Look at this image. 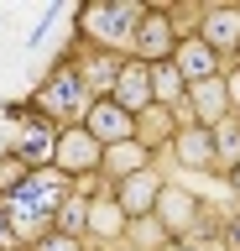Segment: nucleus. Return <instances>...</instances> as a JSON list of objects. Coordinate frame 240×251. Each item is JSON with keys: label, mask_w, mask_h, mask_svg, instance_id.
<instances>
[{"label": "nucleus", "mask_w": 240, "mask_h": 251, "mask_svg": "<svg viewBox=\"0 0 240 251\" xmlns=\"http://www.w3.org/2000/svg\"><path fill=\"white\" fill-rule=\"evenodd\" d=\"M73 194H79V183H73L68 173L37 168V173H26V183H21L16 194H5V199H0V209H5V220H11L16 241L32 251L42 235L58 230V209H63Z\"/></svg>", "instance_id": "1"}, {"label": "nucleus", "mask_w": 240, "mask_h": 251, "mask_svg": "<svg viewBox=\"0 0 240 251\" xmlns=\"http://www.w3.org/2000/svg\"><path fill=\"white\" fill-rule=\"evenodd\" d=\"M141 21H146L141 0H94V5L79 11V37H84V47H94V52L131 58Z\"/></svg>", "instance_id": "2"}, {"label": "nucleus", "mask_w": 240, "mask_h": 251, "mask_svg": "<svg viewBox=\"0 0 240 251\" xmlns=\"http://www.w3.org/2000/svg\"><path fill=\"white\" fill-rule=\"evenodd\" d=\"M89 105H94V94H89V84H84L79 58L52 63L47 74H42V84L32 89V110H37V115H47L52 126H63V131H68V126H84Z\"/></svg>", "instance_id": "3"}, {"label": "nucleus", "mask_w": 240, "mask_h": 251, "mask_svg": "<svg viewBox=\"0 0 240 251\" xmlns=\"http://www.w3.org/2000/svg\"><path fill=\"white\" fill-rule=\"evenodd\" d=\"M58 136H63V126H52L47 115H26V126H16L11 131V141H5V152L11 157H21L26 168H52V157H58Z\"/></svg>", "instance_id": "4"}, {"label": "nucleus", "mask_w": 240, "mask_h": 251, "mask_svg": "<svg viewBox=\"0 0 240 251\" xmlns=\"http://www.w3.org/2000/svg\"><path fill=\"white\" fill-rule=\"evenodd\" d=\"M52 168L68 173L73 183H84V178H99V168H105V147H99L84 126H68L63 136H58V157H52Z\"/></svg>", "instance_id": "5"}, {"label": "nucleus", "mask_w": 240, "mask_h": 251, "mask_svg": "<svg viewBox=\"0 0 240 251\" xmlns=\"http://www.w3.org/2000/svg\"><path fill=\"white\" fill-rule=\"evenodd\" d=\"M177 42H183V31H177V21H173V11H146V21H141V31H136V47H131V58H141V63H173V52H177Z\"/></svg>", "instance_id": "6"}, {"label": "nucleus", "mask_w": 240, "mask_h": 251, "mask_svg": "<svg viewBox=\"0 0 240 251\" xmlns=\"http://www.w3.org/2000/svg\"><path fill=\"white\" fill-rule=\"evenodd\" d=\"M131 235V215L115 204V194H89V235L84 241H99V246H126Z\"/></svg>", "instance_id": "7"}, {"label": "nucleus", "mask_w": 240, "mask_h": 251, "mask_svg": "<svg viewBox=\"0 0 240 251\" xmlns=\"http://www.w3.org/2000/svg\"><path fill=\"white\" fill-rule=\"evenodd\" d=\"M84 131H89L99 147H120V141H136V115L120 110L115 100H94L89 115H84Z\"/></svg>", "instance_id": "8"}, {"label": "nucleus", "mask_w": 240, "mask_h": 251, "mask_svg": "<svg viewBox=\"0 0 240 251\" xmlns=\"http://www.w3.org/2000/svg\"><path fill=\"white\" fill-rule=\"evenodd\" d=\"M120 110H131V115H141V110L157 105V89H152V63L141 58H126L120 63V78H115V94H110Z\"/></svg>", "instance_id": "9"}, {"label": "nucleus", "mask_w": 240, "mask_h": 251, "mask_svg": "<svg viewBox=\"0 0 240 251\" xmlns=\"http://www.w3.org/2000/svg\"><path fill=\"white\" fill-rule=\"evenodd\" d=\"M173 157L183 162V168H204V173H219V147H214V126L183 121V131L173 136Z\"/></svg>", "instance_id": "10"}, {"label": "nucleus", "mask_w": 240, "mask_h": 251, "mask_svg": "<svg viewBox=\"0 0 240 251\" xmlns=\"http://www.w3.org/2000/svg\"><path fill=\"white\" fill-rule=\"evenodd\" d=\"M173 68L188 78V89H193V84H204V78H219L224 74V58L198 37V31H188V37L177 42V52H173Z\"/></svg>", "instance_id": "11"}, {"label": "nucleus", "mask_w": 240, "mask_h": 251, "mask_svg": "<svg viewBox=\"0 0 240 251\" xmlns=\"http://www.w3.org/2000/svg\"><path fill=\"white\" fill-rule=\"evenodd\" d=\"M162 188H167V183H162V173L146 168V173H136V178H126V183H110V194H115V204H120L131 220H146V215H157Z\"/></svg>", "instance_id": "12"}, {"label": "nucleus", "mask_w": 240, "mask_h": 251, "mask_svg": "<svg viewBox=\"0 0 240 251\" xmlns=\"http://www.w3.org/2000/svg\"><path fill=\"white\" fill-rule=\"evenodd\" d=\"M198 37H204L219 58H235L240 47V5H214V11L198 16Z\"/></svg>", "instance_id": "13"}, {"label": "nucleus", "mask_w": 240, "mask_h": 251, "mask_svg": "<svg viewBox=\"0 0 240 251\" xmlns=\"http://www.w3.org/2000/svg\"><path fill=\"white\" fill-rule=\"evenodd\" d=\"M177 131H183V115H177V110H167V105H152V110H141V115H136V141H141L152 157H157L162 147H173Z\"/></svg>", "instance_id": "14"}, {"label": "nucleus", "mask_w": 240, "mask_h": 251, "mask_svg": "<svg viewBox=\"0 0 240 251\" xmlns=\"http://www.w3.org/2000/svg\"><path fill=\"white\" fill-rule=\"evenodd\" d=\"M198 209H204V204L193 199L188 188H173V183L162 188V199H157V220L167 225V235H173V241H177V235H188L193 225H198Z\"/></svg>", "instance_id": "15"}, {"label": "nucleus", "mask_w": 240, "mask_h": 251, "mask_svg": "<svg viewBox=\"0 0 240 251\" xmlns=\"http://www.w3.org/2000/svg\"><path fill=\"white\" fill-rule=\"evenodd\" d=\"M157 168V157L146 152L141 141H120V147H105V168H99V178H110V183H126V178H136V173Z\"/></svg>", "instance_id": "16"}, {"label": "nucleus", "mask_w": 240, "mask_h": 251, "mask_svg": "<svg viewBox=\"0 0 240 251\" xmlns=\"http://www.w3.org/2000/svg\"><path fill=\"white\" fill-rule=\"evenodd\" d=\"M188 105H193V121H198V126H219L224 115H235V110H230V94H224V74L193 84V89H188Z\"/></svg>", "instance_id": "17"}, {"label": "nucleus", "mask_w": 240, "mask_h": 251, "mask_svg": "<svg viewBox=\"0 0 240 251\" xmlns=\"http://www.w3.org/2000/svg\"><path fill=\"white\" fill-rule=\"evenodd\" d=\"M120 63H126V58H115V52H94V47H84L79 68H84V84H89V94H94V100H110V94H115Z\"/></svg>", "instance_id": "18"}, {"label": "nucleus", "mask_w": 240, "mask_h": 251, "mask_svg": "<svg viewBox=\"0 0 240 251\" xmlns=\"http://www.w3.org/2000/svg\"><path fill=\"white\" fill-rule=\"evenodd\" d=\"M152 89H157V105H167V110L188 105V78L177 74L173 63H157V68H152Z\"/></svg>", "instance_id": "19"}, {"label": "nucleus", "mask_w": 240, "mask_h": 251, "mask_svg": "<svg viewBox=\"0 0 240 251\" xmlns=\"http://www.w3.org/2000/svg\"><path fill=\"white\" fill-rule=\"evenodd\" d=\"M58 230L63 235H89V194H73V199L63 204V209H58Z\"/></svg>", "instance_id": "20"}, {"label": "nucleus", "mask_w": 240, "mask_h": 251, "mask_svg": "<svg viewBox=\"0 0 240 251\" xmlns=\"http://www.w3.org/2000/svg\"><path fill=\"white\" fill-rule=\"evenodd\" d=\"M214 147H219V168H235L240 162V115H224L214 126Z\"/></svg>", "instance_id": "21"}, {"label": "nucleus", "mask_w": 240, "mask_h": 251, "mask_svg": "<svg viewBox=\"0 0 240 251\" xmlns=\"http://www.w3.org/2000/svg\"><path fill=\"white\" fill-rule=\"evenodd\" d=\"M32 251H89V241H79V235H63V230H52V235H42Z\"/></svg>", "instance_id": "22"}, {"label": "nucleus", "mask_w": 240, "mask_h": 251, "mask_svg": "<svg viewBox=\"0 0 240 251\" xmlns=\"http://www.w3.org/2000/svg\"><path fill=\"white\" fill-rule=\"evenodd\" d=\"M224 94H230V110L240 115V63H235V68H224Z\"/></svg>", "instance_id": "23"}, {"label": "nucleus", "mask_w": 240, "mask_h": 251, "mask_svg": "<svg viewBox=\"0 0 240 251\" xmlns=\"http://www.w3.org/2000/svg\"><path fill=\"white\" fill-rule=\"evenodd\" d=\"M0 251H26L16 241V230H11V220H5V209H0Z\"/></svg>", "instance_id": "24"}, {"label": "nucleus", "mask_w": 240, "mask_h": 251, "mask_svg": "<svg viewBox=\"0 0 240 251\" xmlns=\"http://www.w3.org/2000/svg\"><path fill=\"white\" fill-rule=\"evenodd\" d=\"M99 251H136V246H99Z\"/></svg>", "instance_id": "25"}, {"label": "nucleus", "mask_w": 240, "mask_h": 251, "mask_svg": "<svg viewBox=\"0 0 240 251\" xmlns=\"http://www.w3.org/2000/svg\"><path fill=\"white\" fill-rule=\"evenodd\" d=\"M235 63H240V47H235Z\"/></svg>", "instance_id": "26"}, {"label": "nucleus", "mask_w": 240, "mask_h": 251, "mask_svg": "<svg viewBox=\"0 0 240 251\" xmlns=\"http://www.w3.org/2000/svg\"><path fill=\"white\" fill-rule=\"evenodd\" d=\"M0 157H5V147H0Z\"/></svg>", "instance_id": "27"}]
</instances>
